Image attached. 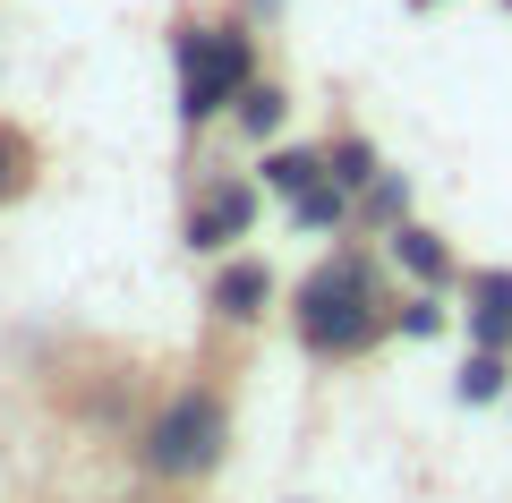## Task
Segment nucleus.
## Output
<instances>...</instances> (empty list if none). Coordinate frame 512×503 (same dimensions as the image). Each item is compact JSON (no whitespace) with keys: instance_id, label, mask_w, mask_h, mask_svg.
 I'll list each match as a JSON object with an SVG mask.
<instances>
[{"instance_id":"nucleus-1","label":"nucleus","mask_w":512,"mask_h":503,"mask_svg":"<svg viewBox=\"0 0 512 503\" xmlns=\"http://www.w3.org/2000/svg\"><path fill=\"white\" fill-rule=\"evenodd\" d=\"M291 324H299V342H308L316 359H359V350H376L384 333H393V307H384L376 256H367V248H333L325 265L299 282Z\"/></svg>"},{"instance_id":"nucleus-2","label":"nucleus","mask_w":512,"mask_h":503,"mask_svg":"<svg viewBox=\"0 0 512 503\" xmlns=\"http://www.w3.org/2000/svg\"><path fill=\"white\" fill-rule=\"evenodd\" d=\"M171 69H180V120L205 128L256 86V35L239 18H188L171 35Z\"/></svg>"},{"instance_id":"nucleus-3","label":"nucleus","mask_w":512,"mask_h":503,"mask_svg":"<svg viewBox=\"0 0 512 503\" xmlns=\"http://www.w3.org/2000/svg\"><path fill=\"white\" fill-rule=\"evenodd\" d=\"M222 444H231V410H222V393H171L163 418L146 427V469H154V478H197V469L222 461Z\"/></svg>"},{"instance_id":"nucleus-4","label":"nucleus","mask_w":512,"mask_h":503,"mask_svg":"<svg viewBox=\"0 0 512 503\" xmlns=\"http://www.w3.org/2000/svg\"><path fill=\"white\" fill-rule=\"evenodd\" d=\"M248 222H256V180H214L197 205H188V248L222 256L231 239H248Z\"/></svg>"},{"instance_id":"nucleus-5","label":"nucleus","mask_w":512,"mask_h":503,"mask_svg":"<svg viewBox=\"0 0 512 503\" xmlns=\"http://www.w3.org/2000/svg\"><path fill=\"white\" fill-rule=\"evenodd\" d=\"M265 299H274V273L256 265V256H231V265L214 273V316L222 324H256V316H265Z\"/></svg>"},{"instance_id":"nucleus-6","label":"nucleus","mask_w":512,"mask_h":503,"mask_svg":"<svg viewBox=\"0 0 512 503\" xmlns=\"http://www.w3.org/2000/svg\"><path fill=\"white\" fill-rule=\"evenodd\" d=\"M384 239H393V265H402V273H410L419 290H444V282H453V248H444L436 231L402 222V231H384Z\"/></svg>"},{"instance_id":"nucleus-7","label":"nucleus","mask_w":512,"mask_h":503,"mask_svg":"<svg viewBox=\"0 0 512 503\" xmlns=\"http://www.w3.org/2000/svg\"><path fill=\"white\" fill-rule=\"evenodd\" d=\"M470 333H478V350H512V273L470 282Z\"/></svg>"},{"instance_id":"nucleus-8","label":"nucleus","mask_w":512,"mask_h":503,"mask_svg":"<svg viewBox=\"0 0 512 503\" xmlns=\"http://www.w3.org/2000/svg\"><path fill=\"white\" fill-rule=\"evenodd\" d=\"M325 180V145H274V154H265V188H274L282 205L299 197V188H316Z\"/></svg>"},{"instance_id":"nucleus-9","label":"nucleus","mask_w":512,"mask_h":503,"mask_svg":"<svg viewBox=\"0 0 512 503\" xmlns=\"http://www.w3.org/2000/svg\"><path fill=\"white\" fill-rule=\"evenodd\" d=\"M350 214H359V197H350L333 171H325L316 188H299V197H291V222H299V231H333V222H350Z\"/></svg>"},{"instance_id":"nucleus-10","label":"nucleus","mask_w":512,"mask_h":503,"mask_svg":"<svg viewBox=\"0 0 512 503\" xmlns=\"http://www.w3.org/2000/svg\"><path fill=\"white\" fill-rule=\"evenodd\" d=\"M359 222H367V231H402V222H410V180H402V171H376V180L359 188Z\"/></svg>"},{"instance_id":"nucleus-11","label":"nucleus","mask_w":512,"mask_h":503,"mask_svg":"<svg viewBox=\"0 0 512 503\" xmlns=\"http://www.w3.org/2000/svg\"><path fill=\"white\" fill-rule=\"evenodd\" d=\"M231 120L248 128V137H282V120H291V94H282V86H265V77H256V86H248V94H239V103H231Z\"/></svg>"},{"instance_id":"nucleus-12","label":"nucleus","mask_w":512,"mask_h":503,"mask_svg":"<svg viewBox=\"0 0 512 503\" xmlns=\"http://www.w3.org/2000/svg\"><path fill=\"white\" fill-rule=\"evenodd\" d=\"M26 180H35V137L0 120V205H9V197H26Z\"/></svg>"},{"instance_id":"nucleus-13","label":"nucleus","mask_w":512,"mask_h":503,"mask_svg":"<svg viewBox=\"0 0 512 503\" xmlns=\"http://www.w3.org/2000/svg\"><path fill=\"white\" fill-rule=\"evenodd\" d=\"M325 171L350 188V197H359V188L376 180V145H367V137H342V145H325Z\"/></svg>"},{"instance_id":"nucleus-14","label":"nucleus","mask_w":512,"mask_h":503,"mask_svg":"<svg viewBox=\"0 0 512 503\" xmlns=\"http://www.w3.org/2000/svg\"><path fill=\"white\" fill-rule=\"evenodd\" d=\"M393 333H410V342L444 333V307H436V290H419V299H402V307H393Z\"/></svg>"},{"instance_id":"nucleus-15","label":"nucleus","mask_w":512,"mask_h":503,"mask_svg":"<svg viewBox=\"0 0 512 503\" xmlns=\"http://www.w3.org/2000/svg\"><path fill=\"white\" fill-rule=\"evenodd\" d=\"M495 393H504V350H478L461 367V401H495Z\"/></svg>"},{"instance_id":"nucleus-16","label":"nucleus","mask_w":512,"mask_h":503,"mask_svg":"<svg viewBox=\"0 0 512 503\" xmlns=\"http://www.w3.org/2000/svg\"><path fill=\"white\" fill-rule=\"evenodd\" d=\"M410 9H436V0H410Z\"/></svg>"},{"instance_id":"nucleus-17","label":"nucleus","mask_w":512,"mask_h":503,"mask_svg":"<svg viewBox=\"0 0 512 503\" xmlns=\"http://www.w3.org/2000/svg\"><path fill=\"white\" fill-rule=\"evenodd\" d=\"M504 9H512V0H504Z\"/></svg>"}]
</instances>
